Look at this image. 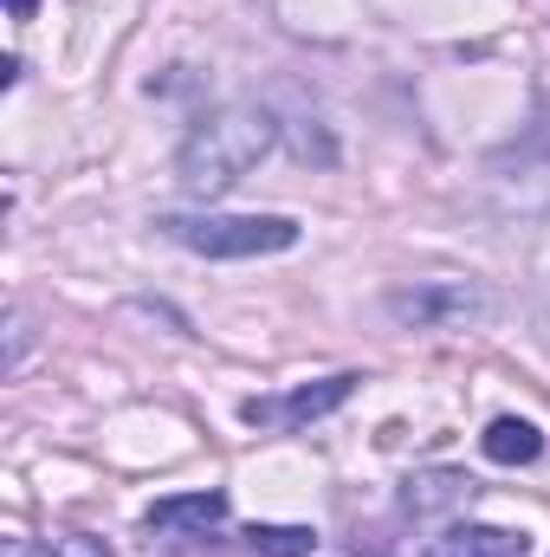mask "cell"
I'll list each match as a JSON object with an SVG mask.
<instances>
[{"instance_id": "cell-1", "label": "cell", "mask_w": 550, "mask_h": 557, "mask_svg": "<svg viewBox=\"0 0 550 557\" xmlns=\"http://www.w3.org/2000/svg\"><path fill=\"white\" fill-rule=\"evenodd\" d=\"M273 111H260V104H227V111H214V117H201L188 143H182V156H175V175H182V188L188 195H201V201H214V195H227L266 149H273Z\"/></svg>"}, {"instance_id": "cell-2", "label": "cell", "mask_w": 550, "mask_h": 557, "mask_svg": "<svg viewBox=\"0 0 550 557\" xmlns=\"http://www.w3.org/2000/svg\"><path fill=\"white\" fill-rule=\"evenodd\" d=\"M155 234L201 260H260L298 247L291 214H155Z\"/></svg>"}, {"instance_id": "cell-3", "label": "cell", "mask_w": 550, "mask_h": 557, "mask_svg": "<svg viewBox=\"0 0 550 557\" xmlns=\"http://www.w3.org/2000/svg\"><path fill=\"white\" fill-rule=\"evenodd\" d=\"M486 311H492V298L473 292V285H460V278L389 292V318L396 324H414V331H427V324H466V318H486Z\"/></svg>"}, {"instance_id": "cell-4", "label": "cell", "mask_w": 550, "mask_h": 557, "mask_svg": "<svg viewBox=\"0 0 550 557\" xmlns=\"http://www.w3.org/2000/svg\"><path fill=\"white\" fill-rule=\"evenodd\" d=\"M350 389H357V376H324V383L291 389L285 403L253 396V403H247V421H253V428H298V421H317V416H330V409H343Z\"/></svg>"}, {"instance_id": "cell-5", "label": "cell", "mask_w": 550, "mask_h": 557, "mask_svg": "<svg viewBox=\"0 0 550 557\" xmlns=\"http://www.w3.org/2000/svg\"><path fill=\"white\" fill-rule=\"evenodd\" d=\"M221 519H227V493H175L142 512L149 532H214Z\"/></svg>"}, {"instance_id": "cell-6", "label": "cell", "mask_w": 550, "mask_h": 557, "mask_svg": "<svg viewBox=\"0 0 550 557\" xmlns=\"http://www.w3.org/2000/svg\"><path fill=\"white\" fill-rule=\"evenodd\" d=\"M421 557H532V539L505 532V525H453L447 539H434Z\"/></svg>"}, {"instance_id": "cell-7", "label": "cell", "mask_w": 550, "mask_h": 557, "mask_svg": "<svg viewBox=\"0 0 550 557\" xmlns=\"http://www.w3.org/2000/svg\"><path fill=\"white\" fill-rule=\"evenodd\" d=\"M473 480L466 473H421L402 486V506H409L414 519H440V512H460V506H473Z\"/></svg>"}, {"instance_id": "cell-8", "label": "cell", "mask_w": 550, "mask_h": 557, "mask_svg": "<svg viewBox=\"0 0 550 557\" xmlns=\"http://www.w3.org/2000/svg\"><path fill=\"white\" fill-rule=\"evenodd\" d=\"M479 447H486V460H499V467H532V460L545 454V434L525 416H499L479 434Z\"/></svg>"}, {"instance_id": "cell-9", "label": "cell", "mask_w": 550, "mask_h": 557, "mask_svg": "<svg viewBox=\"0 0 550 557\" xmlns=\"http://www.w3.org/2000/svg\"><path fill=\"white\" fill-rule=\"evenodd\" d=\"M247 545L260 557H311L317 552V532H311V525H253Z\"/></svg>"}, {"instance_id": "cell-10", "label": "cell", "mask_w": 550, "mask_h": 557, "mask_svg": "<svg viewBox=\"0 0 550 557\" xmlns=\"http://www.w3.org/2000/svg\"><path fill=\"white\" fill-rule=\"evenodd\" d=\"M52 557H111V552H104V539H85V532H65V539L52 545Z\"/></svg>"}, {"instance_id": "cell-11", "label": "cell", "mask_w": 550, "mask_h": 557, "mask_svg": "<svg viewBox=\"0 0 550 557\" xmlns=\"http://www.w3.org/2000/svg\"><path fill=\"white\" fill-rule=\"evenodd\" d=\"M33 7H39V0H7V13H13V20H33Z\"/></svg>"}]
</instances>
